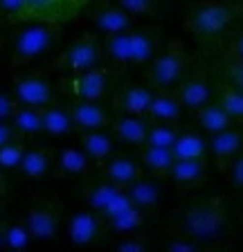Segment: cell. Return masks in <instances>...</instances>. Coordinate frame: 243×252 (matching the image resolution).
Wrapping results in <instances>:
<instances>
[{"label":"cell","instance_id":"obj_29","mask_svg":"<svg viewBox=\"0 0 243 252\" xmlns=\"http://www.w3.org/2000/svg\"><path fill=\"white\" fill-rule=\"evenodd\" d=\"M18 169H21V173L30 180L43 178V176H48L50 169H52V153H50L48 149H43V147L27 149Z\"/></svg>","mask_w":243,"mask_h":252},{"label":"cell","instance_id":"obj_15","mask_svg":"<svg viewBox=\"0 0 243 252\" xmlns=\"http://www.w3.org/2000/svg\"><path fill=\"white\" fill-rule=\"evenodd\" d=\"M171 183L180 189H198L207 183V160L205 158H176L169 169Z\"/></svg>","mask_w":243,"mask_h":252},{"label":"cell","instance_id":"obj_43","mask_svg":"<svg viewBox=\"0 0 243 252\" xmlns=\"http://www.w3.org/2000/svg\"><path fill=\"white\" fill-rule=\"evenodd\" d=\"M21 137V133L16 131V126L9 122H0V147H5V144H9V142L18 140Z\"/></svg>","mask_w":243,"mask_h":252},{"label":"cell","instance_id":"obj_3","mask_svg":"<svg viewBox=\"0 0 243 252\" xmlns=\"http://www.w3.org/2000/svg\"><path fill=\"white\" fill-rule=\"evenodd\" d=\"M61 41V25L45 21H23L18 30H14L9 41V52L14 65H30L41 61L52 52Z\"/></svg>","mask_w":243,"mask_h":252},{"label":"cell","instance_id":"obj_32","mask_svg":"<svg viewBox=\"0 0 243 252\" xmlns=\"http://www.w3.org/2000/svg\"><path fill=\"white\" fill-rule=\"evenodd\" d=\"M11 124L16 126V131L21 133V137L43 135L41 108H34V106H18V110L14 113V117H11Z\"/></svg>","mask_w":243,"mask_h":252},{"label":"cell","instance_id":"obj_41","mask_svg":"<svg viewBox=\"0 0 243 252\" xmlns=\"http://www.w3.org/2000/svg\"><path fill=\"white\" fill-rule=\"evenodd\" d=\"M115 250L117 252H144V250H149V243H147V239H142L138 234H124V239L115 243Z\"/></svg>","mask_w":243,"mask_h":252},{"label":"cell","instance_id":"obj_31","mask_svg":"<svg viewBox=\"0 0 243 252\" xmlns=\"http://www.w3.org/2000/svg\"><path fill=\"white\" fill-rule=\"evenodd\" d=\"M171 151H174V158H207V153H210L207 151V137L194 131L180 133Z\"/></svg>","mask_w":243,"mask_h":252},{"label":"cell","instance_id":"obj_25","mask_svg":"<svg viewBox=\"0 0 243 252\" xmlns=\"http://www.w3.org/2000/svg\"><path fill=\"white\" fill-rule=\"evenodd\" d=\"M191 113H194V120H196V124H198V128H201L203 133H207V135L218 133V131H223V128H227V126L234 124L232 117L223 110V106L218 104L216 99L207 101L205 106L191 110Z\"/></svg>","mask_w":243,"mask_h":252},{"label":"cell","instance_id":"obj_22","mask_svg":"<svg viewBox=\"0 0 243 252\" xmlns=\"http://www.w3.org/2000/svg\"><path fill=\"white\" fill-rule=\"evenodd\" d=\"M92 167V158L81 147H65L57 156V173L63 178H81L88 176Z\"/></svg>","mask_w":243,"mask_h":252},{"label":"cell","instance_id":"obj_24","mask_svg":"<svg viewBox=\"0 0 243 252\" xmlns=\"http://www.w3.org/2000/svg\"><path fill=\"white\" fill-rule=\"evenodd\" d=\"M41 117H43V135L63 137L68 133H72V128H74L70 108H65L61 104H54V101L48 106H43Z\"/></svg>","mask_w":243,"mask_h":252},{"label":"cell","instance_id":"obj_23","mask_svg":"<svg viewBox=\"0 0 243 252\" xmlns=\"http://www.w3.org/2000/svg\"><path fill=\"white\" fill-rule=\"evenodd\" d=\"M185 106L180 104L174 90H155L151 106H149L147 120L151 122H178L182 117Z\"/></svg>","mask_w":243,"mask_h":252},{"label":"cell","instance_id":"obj_7","mask_svg":"<svg viewBox=\"0 0 243 252\" xmlns=\"http://www.w3.org/2000/svg\"><path fill=\"white\" fill-rule=\"evenodd\" d=\"M68 90L72 93L74 99L84 101H104L111 90H115V77L108 68H95L86 70V72H77L65 81Z\"/></svg>","mask_w":243,"mask_h":252},{"label":"cell","instance_id":"obj_21","mask_svg":"<svg viewBox=\"0 0 243 252\" xmlns=\"http://www.w3.org/2000/svg\"><path fill=\"white\" fill-rule=\"evenodd\" d=\"M126 196L140 212L149 214V212H155L160 205V198H162V191H160L158 180L153 178H144L140 176L135 183H131L126 187Z\"/></svg>","mask_w":243,"mask_h":252},{"label":"cell","instance_id":"obj_6","mask_svg":"<svg viewBox=\"0 0 243 252\" xmlns=\"http://www.w3.org/2000/svg\"><path fill=\"white\" fill-rule=\"evenodd\" d=\"M104 47L97 41L95 36H79L77 41H72L63 52L54 59V68L57 70H65L70 74L77 72H86V70H95L104 65Z\"/></svg>","mask_w":243,"mask_h":252},{"label":"cell","instance_id":"obj_12","mask_svg":"<svg viewBox=\"0 0 243 252\" xmlns=\"http://www.w3.org/2000/svg\"><path fill=\"white\" fill-rule=\"evenodd\" d=\"M174 93L187 110H196V108H201V106H205L207 101H212L214 86L207 79L205 70L198 68V70H189L187 77L174 88Z\"/></svg>","mask_w":243,"mask_h":252},{"label":"cell","instance_id":"obj_2","mask_svg":"<svg viewBox=\"0 0 243 252\" xmlns=\"http://www.w3.org/2000/svg\"><path fill=\"white\" fill-rule=\"evenodd\" d=\"M104 57L111 61L115 68H126V65H149L162 50L160 32L155 27H138V30H126L120 34L104 36Z\"/></svg>","mask_w":243,"mask_h":252},{"label":"cell","instance_id":"obj_37","mask_svg":"<svg viewBox=\"0 0 243 252\" xmlns=\"http://www.w3.org/2000/svg\"><path fill=\"white\" fill-rule=\"evenodd\" d=\"M223 70H225V79L230 84H234L239 90H243V59H237L232 54H225L223 59Z\"/></svg>","mask_w":243,"mask_h":252},{"label":"cell","instance_id":"obj_35","mask_svg":"<svg viewBox=\"0 0 243 252\" xmlns=\"http://www.w3.org/2000/svg\"><path fill=\"white\" fill-rule=\"evenodd\" d=\"M25 144L21 142V137L14 142H9V144H5V147H0V167L5 169V171H9V169H18L21 167V160L23 156H25Z\"/></svg>","mask_w":243,"mask_h":252},{"label":"cell","instance_id":"obj_48","mask_svg":"<svg viewBox=\"0 0 243 252\" xmlns=\"http://www.w3.org/2000/svg\"><path fill=\"white\" fill-rule=\"evenodd\" d=\"M227 2H232V0H227Z\"/></svg>","mask_w":243,"mask_h":252},{"label":"cell","instance_id":"obj_19","mask_svg":"<svg viewBox=\"0 0 243 252\" xmlns=\"http://www.w3.org/2000/svg\"><path fill=\"white\" fill-rule=\"evenodd\" d=\"M90 23L99 34L111 36V34H120L133 27V16L126 9H122L120 5H104L99 9L92 11Z\"/></svg>","mask_w":243,"mask_h":252},{"label":"cell","instance_id":"obj_39","mask_svg":"<svg viewBox=\"0 0 243 252\" xmlns=\"http://www.w3.org/2000/svg\"><path fill=\"white\" fill-rule=\"evenodd\" d=\"M18 101L14 97L11 90H7L5 86H0V122H9L14 117V113L18 110Z\"/></svg>","mask_w":243,"mask_h":252},{"label":"cell","instance_id":"obj_20","mask_svg":"<svg viewBox=\"0 0 243 252\" xmlns=\"http://www.w3.org/2000/svg\"><path fill=\"white\" fill-rule=\"evenodd\" d=\"M149 122L140 115H117L111 122V133L117 142H124L128 147H142L147 142Z\"/></svg>","mask_w":243,"mask_h":252},{"label":"cell","instance_id":"obj_18","mask_svg":"<svg viewBox=\"0 0 243 252\" xmlns=\"http://www.w3.org/2000/svg\"><path fill=\"white\" fill-rule=\"evenodd\" d=\"M243 147V131L239 128V124H232L223 128L218 133L207 135V151L218 160V164H225L230 158H234Z\"/></svg>","mask_w":243,"mask_h":252},{"label":"cell","instance_id":"obj_45","mask_svg":"<svg viewBox=\"0 0 243 252\" xmlns=\"http://www.w3.org/2000/svg\"><path fill=\"white\" fill-rule=\"evenodd\" d=\"M7 194V176H5V169L0 167V198Z\"/></svg>","mask_w":243,"mask_h":252},{"label":"cell","instance_id":"obj_16","mask_svg":"<svg viewBox=\"0 0 243 252\" xmlns=\"http://www.w3.org/2000/svg\"><path fill=\"white\" fill-rule=\"evenodd\" d=\"M70 108L72 115V124L77 131H99L111 126V115L104 110L101 101H84V99H74Z\"/></svg>","mask_w":243,"mask_h":252},{"label":"cell","instance_id":"obj_11","mask_svg":"<svg viewBox=\"0 0 243 252\" xmlns=\"http://www.w3.org/2000/svg\"><path fill=\"white\" fill-rule=\"evenodd\" d=\"M86 194V200H88L90 210H95L104 216H111L113 212L126 207V205H133L126 196V187H120V185L106 180L104 183H92L88 189L84 191Z\"/></svg>","mask_w":243,"mask_h":252},{"label":"cell","instance_id":"obj_9","mask_svg":"<svg viewBox=\"0 0 243 252\" xmlns=\"http://www.w3.org/2000/svg\"><path fill=\"white\" fill-rule=\"evenodd\" d=\"M106 230V223L99 212L95 210H79L70 216L65 225V241L77 248L95 246Z\"/></svg>","mask_w":243,"mask_h":252},{"label":"cell","instance_id":"obj_40","mask_svg":"<svg viewBox=\"0 0 243 252\" xmlns=\"http://www.w3.org/2000/svg\"><path fill=\"white\" fill-rule=\"evenodd\" d=\"M162 248L167 252H196V250H201V246L196 241H191V239H187V236H182V234H176V232H174V236H169V239L162 243Z\"/></svg>","mask_w":243,"mask_h":252},{"label":"cell","instance_id":"obj_5","mask_svg":"<svg viewBox=\"0 0 243 252\" xmlns=\"http://www.w3.org/2000/svg\"><path fill=\"white\" fill-rule=\"evenodd\" d=\"M189 72V57L180 41L171 43L167 50H160L158 57L149 63V86L153 90H174Z\"/></svg>","mask_w":243,"mask_h":252},{"label":"cell","instance_id":"obj_10","mask_svg":"<svg viewBox=\"0 0 243 252\" xmlns=\"http://www.w3.org/2000/svg\"><path fill=\"white\" fill-rule=\"evenodd\" d=\"M11 93L16 97L21 106H34V108H43L54 101V86L50 79L41 77V74H18L14 79Z\"/></svg>","mask_w":243,"mask_h":252},{"label":"cell","instance_id":"obj_30","mask_svg":"<svg viewBox=\"0 0 243 252\" xmlns=\"http://www.w3.org/2000/svg\"><path fill=\"white\" fill-rule=\"evenodd\" d=\"M216 101L232 117L234 124H243V90H239L237 86L225 79L223 84L216 86Z\"/></svg>","mask_w":243,"mask_h":252},{"label":"cell","instance_id":"obj_42","mask_svg":"<svg viewBox=\"0 0 243 252\" xmlns=\"http://www.w3.org/2000/svg\"><path fill=\"white\" fill-rule=\"evenodd\" d=\"M23 9H25V0H0V16H9L21 21Z\"/></svg>","mask_w":243,"mask_h":252},{"label":"cell","instance_id":"obj_33","mask_svg":"<svg viewBox=\"0 0 243 252\" xmlns=\"http://www.w3.org/2000/svg\"><path fill=\"white\" fill-rule=\"evenodd\" d=\"M178 135H180V131H178V126H176V122H151V124H149L147 142H144V144L171 149Z\"/></svg>","mask_w":243,"mask_h":252},{"label":"cell","instance_id":"obj_1","mask_svg":"<svg viewBox=\"0 0 243 252\" xmlns=\"http://www.w3.org/2000/svg\"><path fill=\"white\" fill-rule=\"evenodd\" d=\"M176 234H182L198 246H221L230 239V216L218 196H203L185 203L176 214Z\"/></svg>","mask_w":243,"mask_h":252},{"label":"cell","instance_id":"obj_36","mask_svg":"<svg viewBox=\"0 0 243 252\" xmlns=\"http://www.w3.org/2000/svg\"><path fill=\"white\" fill-rule=\"evenodd\" d=\"M221 171H225L227 183L234 189H243V147L234 158H230L225 164L221 167Z\"/></svg>","mask_w":243,"mask_h":252},{"label":"cell","instance_id":"obj_27","mask_svg":"<svg viewBox=\"0 0 243 252\" xmlns=\"http://www.w3.org/2000/svg\"><path fill=\"white\" fill-rule=\"evenodd\" d=\"M174 151L162 147H151V144H142L140 147V162L153 178H167L169 169L174 164Z\"/></svg>","mask_w":243,"mask_h":252},{"label":"cell","instance_id":"obj_26","mask_svg":"<svg viewBox=\"0 0 243 252\" xmlns=\"http://www.w3.org/2000/svg\"><path fill=\"white\" fill-rule=\"evenodd\" d=\"M81 149L92 158V162H104L106 158H111L115 151V135L106 133L104 128L99 131H79Z\"/></svg>","mask_w":243,"mask_h":252},{"label":"cell","instance_id":"obj_34","mask_svg":"<svg viewBox=\"0 0 243 252\" xmlns=\"http://www.w3.org/2000/svg\"><path fill=\"white\" fill-rule=\"evenodd\" d=\"M32 234L27 230L25 220L18 223H5V248L7 250H25L32 246Z\"/></svg>","mask_w":243,"mask_h":252},{"label":"cell","instance_id":"obj_14","mask_svg":"<svg viewBox=\"0 0 243 252\" xmlns=\"http://www.w3.org/2000/svg\"><path fill=\"white\" fill-rule=\"evenodd\" d=\"M25 225L34 241H54L59 234V210L54 203H36L27 210Z\"/></svg>","mask_w":243,"mask_h":252},{"label":"cell","instance_id":"obj_4","mask_svg":"<svg viewBox=\"0 0 243 252\" xmlns=\"http://www.w3.org/2000/svg\"><path fill=\"white\" fill-rule=\"evenodd\" d=\"M234 9L227 0H201L185 18V30L198 41H216L232 23Z\"/></svg>","mask_w":243,"mask_h":252},{"label":"cell","instance_id":"obj_47","mask_svg":"<svg viewBox=\"0 0 243 252\" xmlns=\"http://www.w3.org/2000/svg\"><path fill=\"white\" fill-rule=\"evenodd\" d=\"M0 45H2V38H0Z\"/></svg>","mask_w":243,"mask_h":252},{"label":"cell","instance_id":"obj_38","mask_svg":"<svg viewBox=\"0 0 243 252\" xmlns=\"http://www.w3.org/2000/svg\"><path fill=\"white\" fill-rule=\"evenodd\" d=\"M115 5L126 9L131 16H149L158 7V0H115Z\"/></svg>","mask_w":243,"mask_h":252},{"label":"cell","instance_id":"obj_28","mask_svg":"<svg viewBox=\"0 0 243 252\" xmlns=\"http://www.w3.org/2000/svg\"><path fill=\"white\" fill-rule=\"evenodd\" d=\"M106 230L117 234H135L144 225V212H140L135 205H126L122 210L113 212L111 216H104Z\"/></svg>","mask_w":243,"mask_h":252},{"label":"cell","instance_id":"obj_8","mask_svg":"<svg viewBox=\"0 0 243 252\" xmlns=\"http://www.w3.org/2000/svg\"><path fill=\"white\" fill-rule=\"evenodd\" d=\"M88 2L90 0H25L21 21H45L61 25L74 18Z\"/></svg>","mask_w":243,"mask_h":252},{"label":"cell","instance_id":"obj_17","mask_svg":"<svg viewBox=\"0 0 243 252\" xmlns=\"http://www.w3.org/2000/svg\"><path fill=\"white\" fill-rule=\"evenodd\" d=\"M142 169L144 167L140 160L128 158V156H111L101 162L104 178L120 185V187H128L131 183H135V180L142 176Z\"/></svg>","mask_w":243,"mask_h":252},{"label":"cell","instance_id":"obj_46","mask_svg":"<svg viewBox=\"0 0 243 252\" xmlns=\"http://www.w3.org/2000/svg\"><path fill=\"white\" fill-rule=\"evenodd\" d=\"M0 250H7L5 248V223H0Z\"/></svg>","mask_w":243,"mask_h":252},{"label":"cell","instance_id":"obj_13","mask_svg":"<svg viewBox=\"0 0 243 252\" xmlns=\"http://www.w3.org/2000/svg\"><path fill=\"white\" fill-rule=\"evenodd\" d=\"M155 90L151 86H140V84H126L115 88L113 93V108L120 115H140L147 117L151 99H153Z\"/></svg>","mask_w":243,"mask_h":252},{"label":"cell","instance_id":"obj_44","mask_svg":"<svg viewBox=\"0 0 243 252\" xmlns=\"http://www.w3.org/2000/svg\"><path fill=\"white\" fill-rule=\"evenodd\" d=\"M227 54H232V57H237V59H243V30L232 38V45H230Z\"/></svg>","mask_w":243,"mask_h":252}]
</instances>
